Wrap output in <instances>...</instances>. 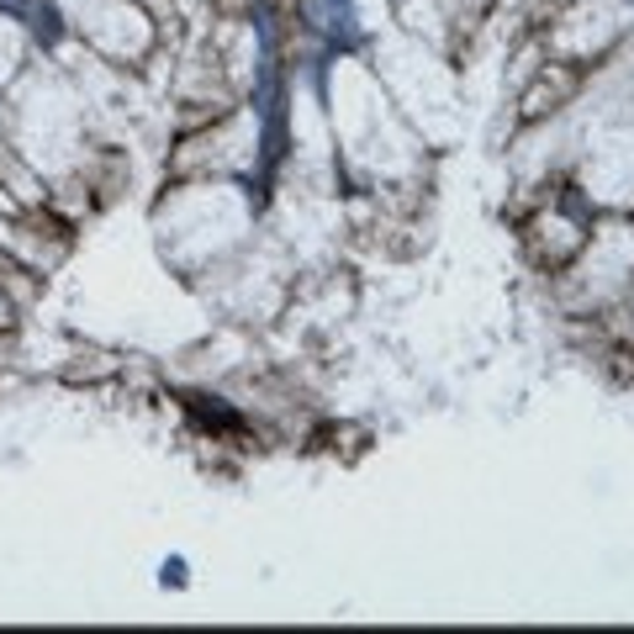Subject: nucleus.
Listing matches in <instances>:
<instances>
[{"mask_svg":"<svg viewBox=\"0 0 634 634\" xmlns=\"http://www.w3.org/2000/svg\"><path fill=\"white\" fill-rule=\"evenodd\" d=\"M185 581V561L175 555V561H164V587H181Z\"/></svg>","mask_w":634,"mask_h":634,"instance_id":"7ed1b4c3","label":"nucleus"},{"mask_svg":"<svg viewBox=\"0 0 634 634\" xmlns=\"http://www.w3.org/2000/svg\"><path fill=\"white\" fill-rule=\"evenodd\" d=\"M22 16H32V32H37L43 43H59V37H64V27H59V11H54L48 0H32L27 11H22Z\"/></svg>","mask_w":634,"mask_h":634,"instance_id":"f03ea898","label":"nucleus"},{"mask_svg":"<svg viewBox=\"0 0 634 634\" xmlns=\"http://www.w3.org/2000/svg\"><path fill=\"white\" fill-rule=\"evenodd\" d=\"M323 32H328L338 48H355L360 43V22H355V0H323Z\"/></svg>","mask_w":634,"mask_h":634,"instance_id":"f257e3e1","label":"nucleus"}]
</instances>
